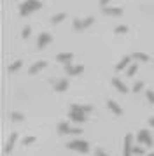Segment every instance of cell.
Listing matches in <instances>:
<instances>
[{
	"label": "cell",
	"instance_id": "obj_16",
	"mask_svg": "<svg viewBox=\"0 0 154 156\" xmlns=\"http://www.w3.org/2000/svg\"><path fill=\"white\" fill-rule=\"evenodd\" d=\"M103 14L105 16H121L123 14V9L121 7H105Z\"/></svg>",
	"mask_w": 154,
	"mask_h": 156
},
{
	"label": "cell",
	"instance_id": "obj_9",
	"mask_svg": "<svg viewBox=\"0 0 154 156\" xmlns=\"http://www.w3.org/2000/svg\"><path fill=\"white\" fill-rule=\"evenodd\" d=\"M72 60H74V53H60V55L56 56V62H61V63H65V65H70Z\"/></svg>",
	"mask_w": 154,
	"mask_h": 156
},
{
	"label": "cell",
	"instance_id": "obj_10",
	"mask_svg": "<svg viewBox=\"0 0 154 156\" xmlns=\"http://www.w3.org/2000/svg\"><path fill=\"white\" fill-rule=\"evenodd\" d=\"M70 111H77V112L88 114V112L93 111V107H91V105H81V104H72V105H70Z\"/></svg>",
	"mask_w": 154,
	"mask_h": 156
},
{
	"label": "cell",
	"instance_id": "obj_26",
	"mask_svg": "<svg viewBox=\"0 0 154 156\" xmlns=\"http://www.w3.org/2000/svg\"><path fill=\"white\" fill-rule=\"evenodd\" d=\"M30 34H32V28H30V27H25V28H23V32H21V37H23V39H28V37H30Z\"/></svg>",
	"mask_w": 154,
	"mask_h": 156
},
{
	"label": "cell",
	"instance_id": "obj_34",
	"mask_svg": "<svg viewBox=\"0 0 154 156\" xmlns=\"http://www.w3.org/2000/svg\"><path fill=\"white\" fill-rule=\"evenodd\" d=\"M149 156H154V153H151V154H149Z\"/></svg>",
	"mask_w": 154,
	"mask_h": 156
},
{
	"label": "cell",
	"instance_id": "obj_20",
	"mask_svg": "<svg viewBox=\"0 0 154 156\" xmlns=\"http://www.w3.org/2000/svg\"><path fill=\"white\" fill-rule=\"evenodd\" d=\"M65 18H67V14H65V12H58V14H54L53 18H51V23H53V25H56V23H61Z\"/></svg>",
	"mask_w": 154,
	"mask_h": 156
},
{
	"label": "cell",
	"instance_id": "obj_32",
	"mask_svg": "<svg viewBox=\"0 0 154 156\" xmlns=\"http://www.w3.org/2000/svg\"><path fill=\"white\" fill-rule=\"evenodd\" d=\"M72 133H74V135H79V133H82V130H81V128H74V130H72Z\"/></svg>",
	"mask_w": 154,
	"mask_h": 156
},
{
	"label": "cell",
	"instance_id": "obj_4",
	"mask_svg": "<svg viewBox=\"0 0 154 156\" xmlns=\"http://www.w3.org/2000/svg\"><path fill=\"white\" fill-rule=\"evenodd\" d=\"M137 139H138V144H145V146H152V137H151V132L149 130H140L138 135H137Z\"/></svg>",
	"mask_w": 154,
	"mask_h": 156
},
{
	"label": "cell",
	"instance_id": "obj_27",
	"mask_svg": "<svg viewBox=\"0 0 154 156\" xmlns=\"http://www.w3.org/2000/svg\"><path fill=\"white\" fill-rule=\"evenodd\" d=\"M133 154H144V147H140V146H133Z\"/></svg>",
	"mask_w": 154,
	"mask_h": 156
},
{
	"label": "cell",
	"instance_id": "obj_1",
	"mask_svg": "<svg viewBox=\"0 0 154 156\" xmlns=\"http://www.w3.org/2000/svg\"><path fill=\"white\" fill-rule=\"evenodd\" d=\"M40 7H42L40 0H25V2L19 5V14L25 18V16L32 14V12H35V11H39Z\"/></svg>",
	"mask_w": 154,
	"mask_h": 156
},
{
	"label": "cell",
	"instance_id": "obj_23",
	"mask_svg": "<svg viewBox=\"0 0 154 156\" xmlns=\"http://www.w3.org/2000/svg\"><path fill=\"white\" fill-rule=\"evenodd\" d=\"M9 118H11L12 121H23L25 119V116H23L21 112H11L9 114Z\"/></svg>",
	"mask_w": 154,
	"mask_h": 156
},
{
	"label": "cell",
	"instance_id": "obj_30",
	"mask_svg": "<svg viewBox=\"0 0 154 156\" xmlns=\"http://www.w3.org/2000/svg\"><path fill=\"white\" fill-rule=\"evenodd\" d=\"M147 100H149V102L152 104V100H154V91H151V90L147 91Z\"/></svg>",
	"mask_w": 154,
	"mask_h": 156
},
{
	"label": "cell",
	"instance_id": "obj_35",
	"mask_svg": "<svg viewBox=\"0 0 154 156\" xmlns=\"http://www.w3.org/2000/svg\"><path fill=\"white\" fill-rule=\"evenodd\" d=\"M152 104H154V100H152Z\"/></svg>",
	"mask_w": 154,
	"mask_h": 156
},
{
	"label": "cell",
	"instance_id": "obj_13",
	"mask_svg": "<svg viewBox=\"0 0 154 156\" xmlns=\"http://www.w3.org/2000/svg\"><path fill=\"white\" fill-rule=\"evenodd\" d=\"M46 65H47V62H37V63H33L30 69H28V74H30V76H33V74H37L39 70H42Z\"/></svg>",
	"mask_w": 154,
	"mask_h": 156
},
{
	"label": "cell",
	"instance_id": "obj_7",
	"mask_svg": "<svg viewBox=\"0 0 154 156\" xmlns=\"http://www.w3.org/2000/svg\"><path fill=\"white\" fill-rule=\"evenodd\" d=\"M84 67L82 65H65V74L67 76H79V74H82Z\"/></svg>",
	"mask_w": 154,
	"mask_h": 156
},
{
	"label": "cell",
	"instance_id": "obj_11",
	"mask_svg": "<svg viewBox=\"0 0 154 156\" xmlns=\"http://www.w3.org/2000/svg\"><path fill=\"white\" fill-rule=\"evenodd\" d=\"M112 86H114V88H116L119 93H126V91H128L126 84L121 81V79H117V77H112Z\"/></svg>",
	"mask_w": 154,
	"mask_h": 156
},
{
	"label": "cell",
	"instance_id": "obj_12",
	"mask_svg": "<svg viewBox=\"0 0 154 156\" xmlns=\"http://www.w3.org/2000/svg\"><path fill=\"white\" fill-rule=\"evenodd\" d=\"M131 60H133V58H131V56H128V55H126V56H123V58H121V62H119V63L116 65V70H117V72L124 70L126 67L130 65V62H131Z\"/></svg>",
	"mask_w": 154,
	"mask_h": 156
},
{
	"label": "cell",
	"instance_id": "obj_33",
	"mask_svg": "<svg viewBox=\"0 0 154 156\" xmlns=\"http://www.w3.org/2000/svg\"><path fill=\"white\" fill-rule=\"evenodd\" d=\"M149 125H151V126H154V118H151V119H149Z\"/></svg>",
	"mask_w": 154,
	"mask_h": 156
},
{
	"label": "cell",
	"instance_id": "obj_17",
	"mask_svg": "<svg viewBox=\"0 0 154 156\" xmlns=\"http://www.w3.org/2000/svg\"><path fill=\"white\" fill-rule=\"evenodd\" d=\"M67 88H68V81H67V79H61V81H56L54 83V88H53V90H54V91H65Z\"/></svg>",
	"mask_w": 154,
	"mask_h": 156
},
{
	"label": "cell",
	"instance_id": "obj_2",
	"mask_svg": "<svg viewBox=\"0 0 154 156\" xmlns=\"http://www.w3.org/2000/svg\"><path fill=\"white\" fill-rule=\"evenodd\" d=\"M67 147L72 149V151H77V153H88V151H89V144L86 140L77 139V140H70L68 144H67Z\"/></svg>",
	"mask_w": 154,
	"mask_h": 156
},
{
	"label": "cell",
	"instance_id": "obj_6",
	"mask_svg": "<svg viewBox=\"0 0 154 156\" xmlns=\"http://www.w3.org/2000/svg\"><path fill=\"white\" fill-rule=\"evenodd\" d=\"M133 154V135H126L124 137V149H123V156H131Z\"/></svg>",
	"mask_w": 154,
	"mask_h": 156
},
{
	"label": "cell",
	"instance_id": "obj_31",
	"mask_svg": "<svg viewBox=\"0 0 154 156\" xmlns=\"http://www.w3.org/2000/svg\"><path fill=\"white\" fill-rule=\"evenodd\" d=\"M109 2H110V0H100V5H102V9L109 7Z\"/></svg>",
	"mask_w": 154,
	"mask_h": 156
},
{
	"label": "cell",
	"instance_id": "obj_14",
	"mask_svg": "<svg viewBox=\"0 0 154 156\" xmlns=\"http://www.w3.org/2000/svg\"><path fill=\"white\" fill-rule=\"evenodd\" d=\"M107 107H109L116 116H121V114H123V109H121L119 104H117V102H114V100H109V102H107Z\"/></svg>",
	"mask_w": 154,
	"mask_h": 156
},
{
	"label": "cell",
	"instance_id": "obj_19",
	"mask_svg": "<svg viewBox=\"0 0 154 156\" xmlns=\"http://www.w3.org/2000/svg\"><path fill=\"white\" fill-rule=\"evenodd\" d=\"M131 58H133V60H138V62H149V55H145V53H140V51L133 53Z\"/></svg>",
	"mask_w": 154,
	"mask_h": 156
},
{
	"label": "cell",
	"instance_id": "obj_25",
	"mask_svg": "<svg viewBox=\"0 0 154 156\" xmlns=\"http://www.w3.org/2000/svg\"><path fill=\"white\" fill-rule=\"evenodd\" d=\"M137 69H138V67H137L135 63H133V65H130V67H128V70H126V76H130V77H131V76H135V72H137Z\"/></svg>",
	"mask_w": 154,
	"mask_h": 156
},
{
	"label": "cell",
	"instance_id": "obj_18",
	"mask_svg": "<svg viewBox=\"0 0 154 156\" xmlns=\"http://www.w3.org/2000/svg\"><path fill=\"white\" fill-rule=\"evenodd\" d=\"M16 139H18V133H12L11 137H9V142L5 144V149H4L7 154H9V153L12 151V146H14V142H16Z\"/></svg>",
	"mask_w": 154,
	"mask_h": 156
},
{
	"label": "cell",
	"instance_id": "obj_5",
	"mask_svg": "<svg viewBox=\"0 0 154 156\" xmlns=\"http://www.w3.org/2000/svg\"><path fill=\"white\" fill-rule=\"evenodd\" d=\"M51 41H53V35L47 34V32H44V34H40L39 39H37V48H39V49H44L47 44H51Z\"/></svg>",
	"mask_w": 154,
	"mask_h": 156
},
{
	"label": "cell",
	"instance_id": "obj_21",
	"mask_svg": "<svg viewBox=\"0 0 154 156\" xmlns=\"http://www.w3.org/2000/svg\"><path fill=\"white\" fill-rule=\"evenodd\" d=\"M128 27L126 25H119V27H116L114 28V34H117V35H123V34H128Z\"/></svg>",
	"mask_w": 154,
	"mask_h": 156
},
{
	"label": "cell",
	"instance_id": "obj_24",
	"mask_svg": "<svg viewBox=\"0 0 154 156\" xmlns=\"http://www.w3.org/2000/svg\"><path fill=\"white\" fill-rule=\"evenodd\" d=\"M140 90H144V81H137L135 84H133V93H140Z\"/></svg>",
	"mask_w": 154,
	"mask_h": 156
},
{
	"label": "cell",
	"instance_id": "obj_15",
	"mask_svg": "<svg viewBox=\"0 0 154 156\" xmlns=\"http://www.w3.org/2000/svg\"><path fill=\"white\" fill-rule=\"evenodd\" d=\"M72 130H74V128H70V125L67 123V121H61V123L58 125V132H60L61 135H70Z\"/></svg>",
	"mask_w": 154,
	"mask_h": 156
},
{
	"label": "cell",
	"instance_id": "obj_8",
	"mask_svg": "<svg viewBox=\"0 0 154 156\" xmlns=\"http://www.w3.org/2000/svg\"><path fill=\"white\" fill-rule=\"evenodd\" d=\"M68 118H70V121H74V123H84V121L88 119L84 112H77V111H68Z\"/></svg>",
	"mask_w": 154,
	"mask_h": 156
},
{
	"label": "cell",
	"instance_id": "obj_22",
	"mask_svg": "<svg viewBox=\"0 0 154 156\" xmlns=\"http://www.w3.org/2000/svg\"><path fill=\"white\" fill-rule=\"evenodd\" d=\"M21 65H23V62H21V60H18V62H14V63H11V65H9V72L12 74V72L19 70V69H21Z\"/></svg>",
	"mask_w": 154,
	"mask_h": 156
},
{
	"label": "cell",
	"instance_id": "obj_3",
	"mask_svg": "<svg viewBox=\"0 0 154 156\" xmlns=\"http://www.w3.org/2000/svg\"><path fill=\"white\" fill-rule=\"evenodd\" d=\"M93 21H95L93 16L86 18V20H79V18H75V20H74V28L75 30H84V28H88V27H91Z\"/></svg>",
	"mask_w": 154,
	"mask_h": 156
},
{
	"label": "cell",
	"instance_id": "obj_29",
	"mask_svg": "<svg viewBox=\"0 0 154 156\" xmlns=\"http://www.w3.org/2000/svg\"><path fill=\"white\" fill-rule=\"evenodd\" d=\"M95 156H109V154L105 153L103 149H96V151H95Z\"/></svg>",
	"mask_w": 154,
	"mask_h": 156
},
{
	"label": "cell",
	"instance_id": "obj_28",
	"mask_svg": "<svg viewBox=\"0 0 154 156\" xmlns=\"http://www.w3.org/2000/svg\"><path fill=\"white\" fill-rule=\"evenodd\" d=\"M35 142V137H25L23 139V146H28V144H33Z\"/></svg>",
	"mask_w": 154,
	"mask_h": 156
}]
</instances>
